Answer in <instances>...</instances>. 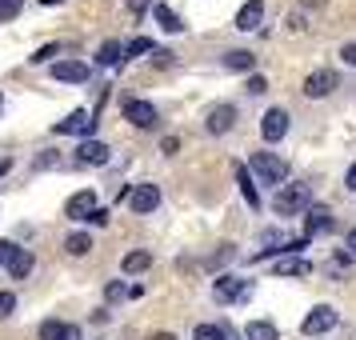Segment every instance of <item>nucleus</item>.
<instances>
[{
    "label": "nucleus",
    "mask_w": 356,
    "mask_h": 340,
    "mask_svg": "<svg viewBox=\"0 0 356 340\" xmlns=\"http://www.w3.org/2000/svg\"><path fill=\"white\" fill-rule=\"evenodd\" d=\"M148 4H152V0H129V13H132V17H140Z\"/></svg>",
    "instance_id": "4c0bfd02"
},
{
    "label": "nucleus",
    "mask_w": 356,
    "mask_h": 340,
    "mask_svg": "<svg viewBox=\"0 0 356 340\" xmlns=\"http://www.w3.org/2000/svg\"><path fill=\"white\" fill-rule=\"evenodd\" d=\"M248 292H252V284L241 276H216V284H212V296L220 305H241V300H248Z\"/></svg>",
    "instance_id": "7ed1b4c3"
},
{
    "label": "nucleus",
    "mask_w": 356,
    "mask_h": 340,
    "mask_svg": "<svg viewBox=\"0 0 356 340\" xmlns=\"http://www.w3.org/2000/svg\"><path fill=\"white\" fill-rule=\"evenodd\" d=\"M92 129H97V120L84 113V108H76L68 120H60V124H56V132H81V136H88Z\"/></svg>",
    "instance_id": "f3484780"
},
{
    "label": "nucleus",
    "mask_w": 356,
    "mask_h": 340,
    "mask_svg": "<svg viewBox=\"0 0 356 340\" xmlns=\"http://www.w3.org/2000/svg\"><path fill=\"white\" fill-rule=\"evenodd\" d=\"M244 92H248V97H264V92H268V81H264L260 72H252V76H248V84H244Z\"/></svg>",
    "instance_id": "cd10ccee"
},
{
    "label": "nucleus",
    "mask_w": 356,
    "mask_h": 340,
    "mask_svg": "<svg viewBox=\"0 0 356 340\" xmlns=\"http://www.w3.org/2000/svg\"><path fill=\"white\" fill-rule=\"evenodd\" d=\"M44 4H56V0H44Z\"/></svg>",
    "instance_id": "a18cd8bd"
},
{
    "label": "nucleus",
    "mask_w": 356,
    "mask_h": 340,
    "mask_svg": "<svg viewBox=\"0 0 356 340\" xmlns=\"http://www.w3.org/2000/svg\"><path fill=\"white\" fill-rule=\"evenodd\" d=\"M13 252H17V244H13V241H0V268L8 264V257H13Z\"/></svg>",
    "instance_id": "f704fd0d"
},
{
    "label": "nucleus",
    "mask_w": 356,
    "mask_h": 340,
    "mask_svg": "<svg viewBox=\"0 0 356 340\" xmlns=\"http://www.w3.org/2000/svg\"><path fill=\"white\" fill-rule=\"evenodd\" d=\"M337 324H340V312H337V308H332V305H316V308L305 316V324H300V328H305V337H324V332H332Z\"/></svg>",
    "instance_id": "20e7f679"
},
{
    "label": "nucleus",
    "mask_w": 356,
    "mask_h": 340,
    "mask_svg": "<svg viewBox=\"0 0 356 340\" xmlns=\"http://www.w3.org/2000/svg\"><path fill=\"white\" fill-rule=\"evenodd\" d=\"M332 88H337V72H332V68H321V72H312V76L305 81V97L321 100V97H328Z\"/></svg>",
    "instance_id": "9b49d317"
},
{
    "label": "nucleus",
    "mask_w": 356,
    "mask_h": 340,
    "mask_svg": "<svg viewBox=\"0 0 356 340\" xmlns=\"http://www.w3.org/2000/svg\"><path fill=\"white\" fill-rule=\"evenodd\" d=\"M92 212H97V193H92V188H84V193L68 196V204H65V216H68V220H88Z\"/></svg>",
    "instance_id": "1a4fd4ad"
},
{
    "label": "nucleus",
    "mask_w": 356,
    "mask_h": 340,
    "mask_svg": "<svg viewBox=\"0 0 356 340\" xmlns=\"http://www.w3.org/2000/svg\"><path fill=\"white\" fill-rule=\"evenodd\" d=\"M65 248H68V257H88L92 236H88V232H72V236H65Z\"/></svg>",
    "instance_id": "b1692460"
},
{
    "label": "nucleus",
    "mask_w": 356,
    "mask_h": 340,
    "mask_svg": "<svg viewBox=\"0 0 356 340\" xmlns=\"http://www.w3.org/2000/svg\"><path fill=\"white\" fill-rule=\"evenodd\" d=\"M232 124H236V104H212L209 116H204V129H209L212 136H225Z\"/></svg>",
    "instance_id": "6e6552de"
},
{
    "label": "nucleus",
    "mask_w": 356,
    "mask_h": 340,
    "mask_svg": "<svg viewBox=\"0 0 356 340\" xmlns=\"http://www.w3.org/2000/svg\"><path fill=\"white\" fill-rule=\"evenodd\" d=\"M248 168L257 172L260 184H280V180L289 177V164L280 161L276 152H252V161H248Z\"/></svg>",
    "instance_id": "f03ea898"
},
{
    "label": "nucleus",
    "mask_w": 356,
    "mask_h": 340,
    "mask_svg": "<svg viewBox=\"0 0 356 340\" xmlns=\"http://www.w3.org/2000/svg\"><path fill=\"white\" fill-rule=\"evenodd\" d=\"M52 56H60V44H44V49H36V56H29L33 65H49Z\"/></svg>",
    "instance_id": "c756f323"
},
{
    "label": "nucleus",
    "mask_w": 356,
    "mask_h": 340,
    "mask_svg": "<svg viewBox=\"0 0 356 340\" xmlns=\"http://www.w3.org/2000/svg\"><path fill=\"white\" fill-rule=\"evenodd\" d=\"M116 60H124V44H120V40H104V44H100V52H97V65L113 68Z\"/></svg>",
    "instance_id": "5701e85b"
},
{
    "label": "nucleus",
    "mask_w": 356,
    "mask_h": 340,
    "mask_svg": "<svg viewBox=\"0 0 356 340\" xmlns=\"http://www.w3.org/2000/svg\"><path fill=\"white\" fill-rule=\"evenodd\" d=\"M65 328H68L65 321H44L40 324V340H60L65 337Z\"/></svg>",
    "instance_id": "a878e982"
},
{
    "label": "nucleus",
    "mask_w": 356,
    "mask_h": 340,
    "mask_svg": "<svg viewBox=\"0 0 356 340\" xmlns=\"http://www.w3.org/2000/svg\"><path fill=\"white\" fill-rule=\"evenodd\" d=\"M124 296H129V284H124V280H113V284L104 289V300H108V305H116V300H124Z\"/></svg>",
    "instance_id": "c85d7f7f"
},
{
    "label": "nucleus",
    "mask_w": 356,
    "mask_h": 340,
    "mask_svg": "<svg viewBox=\"0 0 356 340\" xmlns=\"http://www.w3.org/2000/svg\"><path fill=\"white\" fill-rule=\"evenodd\" d=\"M52 81L84 84V81H88V65H84V60H56V65H52Z\"/></svg>",
    "instance_id": "9d476101"
},
{
    "label": "nucleus",
    "mask_w": 356,
    "mask_h": 340,
    "mask_svg": "<svg viewBox=\"0 0 356 340\" xmlns=\"http://www.w3.org/2000/svg\"><path fill=\"white\" fill-rule=\"evenodd\" d=\"M260 20H264V0H244L241 13H236V29L241 33H257Z\"/></svg>",
    "instance_id": "f8f14e48"
},
{
    "label": "nucleus",
    "mask_w": 356,
    "mask_h": 340,
    "mask_svg": "<svg viewBox=\"0 0 356 340\" xmlns=\"http://www.w3.org/2000/svg\"><path fill=\"white\" fill-rule=\"evenodd\" d=\"M273 273L276 276H308V273H312V264H308L305 257H280L273 264Z\"/></svg>",
    "instance_id": "a211bd4d"
},
{
    "label": "nucleus",
    "mask_w": 356,
    "mask_h": 340,
    "mask_svg": "<svg viewBox=\"0 0 356 340\" xmlns=\"http://www.w3.org/2000/svg\"><path fill=\"white\" fill-rule=\"evenodd\" d=\"M145 52H152V40L148 36H136V40L124 44V56H145Z\"/></svg>",
    "instance_id": "bb28decb"
},
{
    "label": "nucleus",
    "mask_w": 356,
    "mask_h": 340,
    "mask_svg": "<svg viewBox=\"0 0 356 340\" xmlns=\"http://www.w3.org/2000/svg\"><path fill=\"white\" fill-rule=\"evenodd\" d=\"M348 248L356 252V228H348Z\"/></svg>",
    "instance_id": "79ce46f5"
},
{
    "label": "nucleus",
    "mask_w": 356,
    "mask_h": 340,
    "mask_svg": "<svg viewBox=\"0 0 356 340\" xmlns=\"http://www.w3.org/2000/svg\"><path fill=\"white\" fill-rule=\"evenodd\" d=\"M236 184H241V196L248 200V209H260V193H257V180H252L248 164H236Z\"/></svg>",
    "instance_id": "ddd939ff"
},
{
    "label": "nucleus",
    "mask_w": 356,
    "mask_h": 340,
    "mask_svg": "<svg viewBox=\"0 0 356 340\" xmlns=\"http://www.w3.org/2000/svg\"><path fill=\"white\" fill-rule=\"evenodd\" d=\"M0 108H4V97H0Z\"/></svg>",
    "instance_id": "c03bdc74"
},
{
    "label": "nucleus",
    "mask_w": 356,
    "mask_h": 340,
    "mask_svg": "<svg viewBox=\"0 0 356 340\" xmlns=\"http://www.w3.org/2000/svg\"><path fill=\"white\" fill-rule=\"evenodd\" d=\"M244 337H248V340H276L280 332H276L273 321H248V324H244Z\"/></svg>",
    "instance_id": "412c9836"
},
{
    "label": "nucleus",
    "mask_w": 356,
    "mask_h": 340,
    "mask_svg": "<svg viewBox=\"0 0 356 340\" xmlns=\"http://www.w3.org/2000/svg\"><path fill=\"white\" fill-rule=\"evenodd\" d=\"M60 340H81V328H76V324H68V328H65V337H60Z\"/></svg>",
    "instance_id": "ea45409f"
},
{
    "label": "nucleus",
    "mask_w": 356,
    "mask_h": 340,
    "mask_svg": "<svg viewBox=\"0 0 356 340\" xmlns=\"http://www.w3.org/2000/svg\"><path fill=\"white\" fill-rule=\"evenodd\" d=\"M13 308H17V296H13V292H0V321H8Z\"/></svg>",
    "instance_id": "7c9ffc66"
},
{
    "label": "nucleus",
    "mask_w": 356,
    "mask_h": 340,
    "mask_svg": "<svg viewBox=\"0 0 356 340\" xmlns=\"http://www.w3.org/2000/svg\"><path fill=\"white\" fill-rule=\"evenodd\" d=\"M88 220H92V225H97V228H104V225H108V212H104V209H97V212H92V216H88Z\"/></svg>",
    "instance_id": "58836bf2"
},
{
    "label": "nucleus",
    "mask_w": 356,
    "mask_h": 340,
    "mask_svg": "<svg viewBox=\"0 0 356 340\" xmlns=\"http://www.w3.org/2000/svg\"><path fill=\"white\" fill-rule=\"evenodd\" d=\"M20 4H24V0H0V20H13L20 13Z\"/></svg>",
    "instance_id": "2f4dec72"
},
{
    "label": "nucleus",
    "mask_w": 356,
    "mask_h": 340,
    "mask_svg": "<svg viewBox=\"0 0 356 340\" xmlns=\"http://www.w3.org/2000/svg\"><path fill=\"white\" fill-rule=\"evenodd\" d=\"M220 65L232 68V72H252V68H257V56H252L248 49H232V52L220 56Z\"/></svg>",
    "instance_id": "dca6fc26"
},
{
    "label": "nucleus",
    "mask_w": 356,
    "mask_h": 340,
    "mask_svg": "<svg viewBox=\"0 0 356 340\" xmlns=\"http://www.w3.org/2000/svg\"><path fill=\"white\" fill-rule=\"evenodd\" d=\"M124 120L136 124V129H156L161 124V113L148 100H124Z\"/></svg>",
    "instance_id": "423d86ee"
},
{
    "label": "nucleus",
    "mask_w": 356,
    "mask_h": 340,
    "mask_svg": "<svg viewBox=\"0 0 356 340\" xmlns=\"http://www.w3.org/2000/svg\"><path fill=\"white\" fill-rule=\"evenodd\" d=\"M305 232L308 236H316V232H332V212L324 209V204H312V209H308V220H305Z\"/></svg>",
    "instance_id": "4468645a"
},
{
    "label": "nucleus",
    "mask_w": 356,
    "mask_h": 340,
    "mask_svg": "<svg viewBox=\"0 0 356 340\" xmlns=\"http://www.w3.org/2000/svg\"><path fill=\"white\" fill-rule=\"evenodd\" d=\"M273 209L276 216H296V212H308L312 209V188L308 184H289L273 196Z\"/></svg>",
    "instance_id": "f257e3e1"
},
{
    "label": "nucleus",
    "mask_w": 356,
    "mask_h": 340,
    "mask_svg": "<svg viewBox=\"0 0 356 340\" xmlns=\"http://www.w3.org/2000/svg\"><path fill=\"white\" fill-rule=\"evenodd\" d=\"M193 340H228V328H220V324H196Z\"/></svg>",
    "instance_id": "393cba45"
},
{
    "label": "nucleus",
    "mask_w": 356,
    "mask_h": 340,
    "mask_svg": "<svg viewBox=\"0 0 356 340\" xmlns=\"http://www.w3.org/2000/svg\"><path fill=\"white\" fill-rule=\"evenodd\" d=\"M172 56H177V52H168V49H152V60H156V65H172Z\"/></svg>",
    "instance_id": "72a5a7b5"
},
{
    "label": "nucleus",
    "mask_w": 356,
    "mask_h": 340,
    "mask_svg": "<svg viewBox=\"0 0 356 340\" xmlns=\"http://www.w3.org/2000/svg\"><path fill=\"white\" fill-rule=\"evenodd\" d=\"M120 268L124 273H145V268H152V252H145V248H136V252H129V257L120 260Z\"/></svg>",
    "instance_id": "4be33fe9"
},
{
    "label": "nucleus",
    "mask_w": 356,
    "mask_h": 340,
    "mask_svg": "<svg viewBox=\"0 0 356 340\" xmlns=\"http://www.w3.org/2000/svg\"><path fill=\"white\" fill-rule=\"evenodd\" d=\"M236 257V252H232V244H225V248H220V252H216V257H212V264H228V260Z\"/></svg>",
    "instance_id": "c9c22d12"
},
{
    "label": "nucleus",
    "mask_w": 356,
    "mask_h": 340,
    "mask_svg": "<svg viewBox=\"0 0 356 340\" xmlns=\"http://www.w3.org/2000/svg\"><path fill=\"white\" fill-rule=\"evenodd\" d=\"M305 8H324V0H300Z\"/></svg>",
    "instance_id": "a19ab883"
},
{
    "label": "nucleus",
    "mask_w": 356,
    "mask_h": 340,
    "mask_svg": "<svg viewBox=\"0 0 356 340\" xmlns=\"http://www.w3.org/2000/svg\"><path fill=\"white\" fill-rule=\"evenodd\" d=\"M344 188H348V193H356V161L348 164V172H344Z\"/></svg>",
    "instance_id": "e433bc0d"
},
{
    "label": "nucleus",
    "mask_w": 356,
    "mask_h": 340,
    "mask_svg": "<svg viewBox=\"0 0 356 340\" xmlns=\"http://www.w3.org/2000/svg\"><path fill=\"white\" fill-rule=\"evenodd\" d=\"M129 209L136 216H148V212L161 209V184H136L129 193Z\"/></svg>",
    "instance_id": "39448f33"
},
{
    "label": "nucleus",
    "mask_w": 356,
    "mask_h": 340,
    "mask_svg": "<svg viewBox=\"0 0 356 340\" xmlns=\"http://www.w3.org/2000/svg\"><path fill=\"white\" fill-rule=\"evenodd\" d=\"M33 252L29 248H17L13 257H8V273H13V280H29V273H33Z\"/></svg>",
    "instance_id": "6ab92c4d"
},
{
    "label": "nucleus",
    "mask_w": 356,
    "mask_h": 340,
    "mask_svg": "<svg viewBox=\"0 0 356 340\" xmlns=\"http://www.w3.org/2000/svg\"><path fill=\"white\" fill-rule=\"evenodd\" d=\"M340 60H344V65H353V68H356V40H348V44L340 49Z\"/></svg>",
    "instance_id": "473e14b6"
},
{
    "label": "nucleus",
    "mask_w": 356,
    "mask_h": 340,
    "mask_svg": "<svg viewBox=\"0 0 356 340\" xmlns=\"http://www.w3.org/2000/svg\"><path fill=\"white\" fill-rule=\"evenodd\" d=\"M8 168H13V161H0V177H4V172H8Z\"/></svg>",
    "instance_id": "37998d69"
},
{
    "label": "nucleus",
    "mask_w": 356,
    "mask_h": 340,
    "mask_svg": "<svg viewBox=\"0 0 356 340\" xmlns=\"http://www.w3.org/2000/svg\"><path fill=\"white\" fill-rule=\"evenodd\" d=\"M152 17H156V24H161L164 33H184V20H180L168 4H152Z\"/></svg>",
    "instance_id": "aec40b11"
},
{
    "label": "nucleus",
    "mask_w": 356,
    "mask_h": 340,
    "mask_svg": "<svg viewBox=\"0 0 356 340\" xmlns=\"http://www.w3.org/2000/svg\"><path fill=\"white\" fill-rule=\"evenodd\" d=\"M289 120H292V116L284 113V108H268V113H264V120H260V136H264L268 145L284 140V136H289Z\"/></svg>",
    "instance_id": "0eeeda50"
},
{
    "label": "nucleus",
    "mask_w": 356,
    "mask_h": 340,
    "mask_svg": "<svg viewBox=\"0 0 356 340\" xmlns=\"http://www.w3.org/2000/svg\"><path fill=\"white\" fill-rule=\"evenodd\" d=\"M76 161L81 164H108V145L104 140H84L76 148Z\"/></svg>",
    "instance_id": "2eb2a0df"
}]
</instances>
